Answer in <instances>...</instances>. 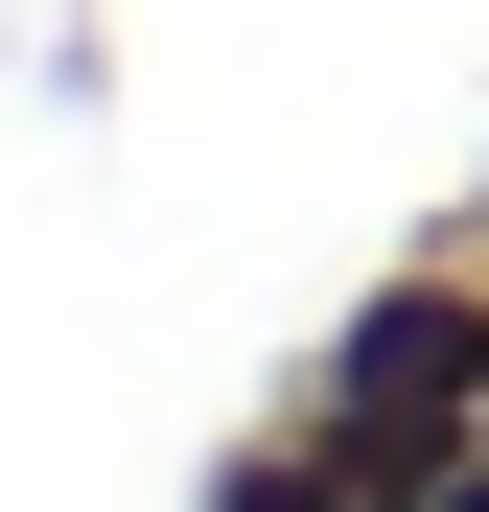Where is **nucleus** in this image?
Masks as SVG:
<instances>
[{
  "label": "nucleus",
  "mask_w": 489,
  "mask_h": 512,
  "mask_svg": "<svg viewBox=\"0 0 489 512\" xmlns=\"http://www.w3.org/2000/svg\"><path fill=\"white\" fill-rule=\"evenodd\" d=\"M326 419H350V443H396V466H443L466 419H489V280H396L350 350H326Z\"/></svg>",
  "instance_id": "obj_1"
},
{
  "label": "nucleus",
  "mask_w": 489,
  "mask_h": 512,
  "mask_svg": "<svg viewBox=\"0 0 489 512\" xmlns=\"http://www.w3.org/2000/svg\"><path fill=\"white\" fill-rule=\"evenodd\" d=\"M233 512H396V489H350V466L303 443V466H233Z\"/></svg>",
  "instance_id": "obj_2"
},
{
  "label": "nucleus",
  "mask_w": 489,
  "mask_h": 512,
  "mask_svg": "<svg viewBox=\"0 0 489 512\" xmlns=\"http://www.w3.org/2000/svg\"><path fill=\"white\" fill-rule=\"evenodd\" d=\"M396 512H489V443H443V466H420V489H396Z\"/></svg>",
  "instance_id": "obj_3"
}]
</instances>
